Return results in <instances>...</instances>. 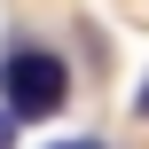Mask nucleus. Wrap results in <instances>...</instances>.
Instances as JSON below:
<instances>
[{"mask_svg":"<svg viewBox=\"0 0 149 149\" xmlns=\"http://www.w3.org/2000/svg\"><path fill=\"white\" fill-rule=\"evenodd\" d=\"M63 94H71V71H63V55H47V47H16V55L0 63V110H8L16 126H31V118H55V110H63Z\"/></svg>","mask_w":149,"mask_h":149,"instance_id":"obj_1","label":"nucleus"},{"mask_svg":"<svg viewBox=\"0 0 149 149\" xmlns=\"http://www.w3.org/2000/svg\"><path fill=\"white\" fill-rule=\"evenodd\" d=\"M0 149H16V118H8V110H0Z\"/></svg>","mask_w":149,"mask_h":149,"instance_id":"obj_2","label":"nucleus"},{"mask_svg":"<svg viewBox=\"0 0 149 149\" xmlns=\"http://www.w3.org/2000/svg\"><path fill=\"white\" fill-rule=\"evenodd\" d=\"M55 149H102V141H55Z\"/></svg>","mask_w":149,"mask_h":149,"instance_id":"obj_3","label":"nucleus"}]
</instances>
